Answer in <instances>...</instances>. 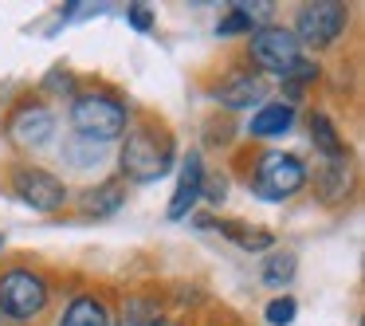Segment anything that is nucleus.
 Instances as JSON below:
<instances>
[{"instance_id":"nucleus-21","label":"nucleus","mask_w":365,"mask_h":326,"mask_svg":"<svg viewBox=\"0 0 365 326\" xmlns=\"http://www.w3.org/2000/svg\"><path fill=\"white\" fill-rule=\"evenodd\" d=\"M130 24L145 32V28H150V12H145V9H134V12H130Z\"/></svg>"},{"instance_id":"nucleus-19","label":"nucleus","mask_w":365,"mask_h":326,"mask_svg":"<svg viewBox=\"0 0 365 326\" xmlns=\"http://www.w3.org/2000/svg\"><path fill=\"white\" fill-rule=\"evenodd\" d=\"M294 310H299V302H294L291 295H283V299H271V302H267V322L291 326V322H294Z\"/></svg>"},{"instance_id":"nucleus-23","label":"nucleus","mask_w":365,"mask_h":326,"mask_svg":"<svg viewBox=\"0 0 365 326\" xmlns=\"http://www.w3.org/2000/svg\"><path fill=\"white\" fill-rule=\"evenodd\" d=\"M0 326H9V315H4V310H0Z\"/></svg>"},{"instance_id":"nucleus-15","label":"nucleus","mask_w":365,"mask_h":326,"mask_svg":"<svg viewBox=\"0 0 365 326\" xmlns=\"http://www.w3.org/2000/svg\"><path fill=\"white\" fill-rule=\"evenodd\" d=\"M255 98H263V87H259V79H252V75L232 79V83L220 87V103L224 106H252Z\"/></svg>"},{"instance_id":"nucleus-10","label":"nucleus","mask_w":365,"mask_h":326,"mask_svg":"<svg viewBox=\"0 0 365 326\" xmlns=\"http://www.w3.org/2000/svg\"><path fill=\"white\" fill-rule=\"evenodd\" d=\"M291 122H294V106L291 103H267V106H259V111H255L252 134L255 138H279V134H287V130H291Z\"/></svg>"},{"instance_id":"nucleus-7","label":"nucleus","mask_w":365,"mask_h":326,"mask_svg":"<svg viewBox=\"0 0 365 326\" xmlns=\"http://www.w3.org/2000/svg\"><path fill=\"white\" fill-rule=\"evenodd\" d=\"M12 185H16L20 200L32 205L36 213H56V208H63V200H67L63 181L51 177V173H43V169H32V165L16 169V173H12Z\"/></svg>"},{"instance_id":"nucleus-8","label":"nucleus","mask_w":365,"mask_h":326,"mask_svg":"<svg viewBox=\"0 0 365 326\" xmlns=\"http://www.w3.org/2000/svg\"><path fill=\"white\" fill-rule=\"evenodd\" d=\"M51 130H56V118H51V111L40 106V103H24L9 122V134H12V142H16L20 150H40V146L51 138Z\"/></svg>"},{"instance_id":"nucleus-16","label":"nucleus","mask_w":365,"mask_h":326,"mask_svg":"<svg viewBox=\"0 0 365 326\" xmlns=\"http://www.w3.org/2000/svg\"><path fill=\"white\" fill-rule=\"evenodd\" d=\"M220 232L224 236H232L244 252H263V248H271L275 240H271V232H255V228H244L240 220H220Z\"/></svg>"},{"instance_id":"nucleus-22","label":"nucleus","mask_w":365,"mask_h":326,"mask_svg":"<svg viewBox=\"0 0 365 326\" xmlns=\"http://www.w3.org/2000/svg\"><path fill=\"white\" fill-rule=\"evenodd\" d=\"M205 197H208V200H224V177H220V181H212V185H208V193H205Z\"/></svg>"},{"instance_id":"nucleus-17","label":"nucleus","mask_w":365,"mask_h":326,"mask_svg":"<svg viewBox=\"0 0 365 326\" xmlns=\"http://www.w3.org/2000/svg\"><path fill=\"white\" fill-rule=\"evenodd\" d=\"M294 255L291 252H279V255H267V263H263V283L267 287H283L294 279Z\"/></svg>"},{"instance_id":"nucleus-12","label":"nucleus","mask_w":365,"mask_h":326,"mask_svg":"<svg viewBox=\"0 0 365 326\" xmlns=\"http://www.w3.org/2000/svg\"><path fill=\"white\" fill-rule=\"evenodd\" d=\"M118 326H161V307H158L153 299H142V295H134V299L122 302Z\"/></svg>"},{"instance_id":"nucleus-3","label":"nucleus","mask_w":365,"mask_h":326,"mask_svg":"<svg viewBox=\"0 0 365 326\" xmlns=\"http://www.w3.org/2000/svg\"><path fill=\"white\" fill-rule=\"evenodd\" d=\"M302 181H307V169H302V161L294 153H263L259 165H255V177H252L255 193L263 200L294 197L302 189Z\"/></svg>"},{"instance_id":"nucleus-5","label":"nucleus","mask_w":365,"mask_h":326,"mask_svg":"<svg viewBox=\"0 0 365 326\" xmlns=\"http://www.w3.org/2000/svg\"><path fill=\"white\" fill-rule=\"evenodd\" d=\"M48 307V283L32 271H9L0 279V310L9 318H32Z\"/></svg>"},{"instance_id":"nucleus-4","label":"nucleus","mask_w":365,"mask_h":326,"mask_svg":"<svg viewBox=\"0 0 365 326\" xmlns=\"http://www.w3.org/2000/svg\"><path fill=\"white\" fill-rule=\"evenodd\" d=\"M252 59L271 75H291L294 63L302 59V44L283 28H255L252 32Z\"/></svg>"},{"instance_id":"nucleus-20","label":"nucleus","mask_w":365,"mask_h":326,"mask_svg":"<svg viewBox=\"0 0 365 326\" xmlns=\"http://www.w3.org/2000/svg\"><path fill=\"white\" fill-rule=\"evenodd\" d=\"M216 32H220V36H232V32H255V24H252V20H247L240 9H232L228 16L220 20V28H216Z\"/></svg>"},{"instance_id":"nucleus-2","label":"nucleus","mask_w":365,"mask_h":326,"mask_svg":"<svg viewBox=\"0 0 365 326\" xmlns=\"http://www.w3.org/2000/svg\"><path fill=\"white\" fill-rule=\"evenodd\" d=\"M71 126L91 142H114L126 130V106L110 95H79L71 103Z\"/></svg>"},{"instance_id":"nucleus-25","label":"nucleus","mask_w":365,"mask_h":326,"mask_svg":"<svg viewBox=\"0 0 365 326\" xmlns=\"http://www.w3.org/2000/svg\"><path fill=\"white\" fill-rule=\"evenodd\" d=\"M161 326H169V322H161Z\"/></svg>"},{"instance_id":"nucleus-11","label":"nucleus","mask_w":365,"mask_h":326,"mask_svg":"<svg viewBox=\"0 0 365 326\" xmlns=\"http://www.w3.org/2000/svg\"><path fill=\"white\" fill-rule=\"evenodd\" d=\"M59 326H110V315H106V307L98 299L83 295V299H75L71 307L63 310V322Z\"/></svg>"},{"instance_id":"nucleus-9","label":"nucleus","mask_w":365,"mask_h":326,"mask_svg":"<svg viewBox=\"0 0 365 326\" xmlns=\"http://www.w3.org/2000/svg\"><path fill=\"white\" fill-rule=\"evenodd\" d=\"M200 193H205V165H200V153H189V161H185V169H181V181H177V193H173V200H169V216H173V220L189 216L192 205L200 200Z\"/></svg>"},{"instance_id":"nucleus-18","label":"nucleus","mask_w":365,"mask_h":326,"mask_svg":"<svg viewBox=\"0 0 365 326\" xmlns=\"http://www.w3.org/2000/svg\"><path fill=\"white\" fill-rule=\"evenodd\" d=\"M346 185H349V177H346V158L330 161V169L322 173V193L334 200V197H341V193H346Z\"/></svg>"},{"instance_id":"nucleus-13","label":"nucleus","mask_w":365,"mask_h":326,"mask_svg":"<svg viewBox=\"0 0 365 326\" xmlns=\"http://www.w3.org/2000/svg\"><path fill=\"white\" fill-rule=\"evenodd\" d=\"M122 200H126L122 185L118 181H106V185H98V189H91L87 197H83V213H87V216H110Z\"/></svg>"},{"instance_id":"nucleus-14","label":"nucleus","mask_w":365,"mask_h":326,"mask_svg":"<svg viewBox=\"0 0 365 326\" xmlns=\"http://www.w3.org/2000/svg\"><path fill=\"white\" fill-rule=\"evenodd\" d=\"M310 138H314V146H318V150H322L330 161L346 158V142L338 138V130H334V122L326 118V114H314V118H310Z\"/></svg>"},{"instance_id":"nucleus-24","label":"nucleus","mask_w":365,"mask_h":326,"mask_svg":"<svg viewBox=\"0 0 365 326\" xmlns=\"http://www.w3.org/2000/svg\"><path fill=\"white\" fill-rule=\"evenodd\" d=\"M0 244H4V236H0Z\"/></svg>"},{"instance_id":"nucleus-1","label":"nucleus","mask_w":365,"mask_h":326,"mask_svg":"<svg viewBox=\"0 0 365 326\" xmlns=\"http://www.w3.org/2000/svg\"><path fill=\"white\" fill-rule=\"evenodd\" d=\"M173 165V142H169L161 130L142 126V130H130L126 146H122V173L138 185H150L161 181Z\"/></svg>"},{"instance_id":"nucleus-6","label":"nucleus","mask_w":365,"mask_h":326,"mask_svg":"<svg viewBox=\"0 0 365 326\" xmlns=\"http://www.w3.org/2000/svg\"><path fill=\"white\" fill-rule=\"evenodd\" d=\"M341 28H346V9L334 4V0H322V4H307L299 12L291 36L299 44H310V48H330L341 36Z\"/></svg>"}]
</instances>
